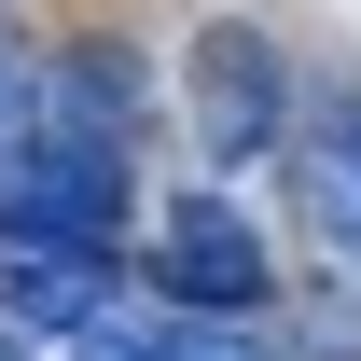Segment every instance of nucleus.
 Segmentation results:
<instances>
[{
	"mask_svg": "<svg viewBox=\"0 0 361 361\" xmlns=\"http://www.w3.org/2000/svg\"><path fill=\"white\" fill-rule=\"evenodd\" d=\"M0 306L42 319V334H84L97 319V264H56V250H0Z\"/></svg>",
	"mask_w": 361,
	"mask_h": 361,
	"instance_id": "obj_4",
	"label": "nucleus"
},
{
	"mask_svg": "<svg viewBox=\"0 0 361 361\" xmlns=\"http://www.w3.org/2000/svg\"><path fill=\"white\" fill-rule=\"evenodd\" d=\"M195 139H209L223 167L278 139V42L264 28H209V42H195Z\"/></svg>",
	"mask_w": 361,
	"mask_h": 361,
	"instance_id": "obj_3",
	"label": "nucleus"
},
{
	"mask_svg": "<svg viewBox=\"0 0 361 361\" xmlns=\"http://www.w3.org/2000/svg\"><path fill=\"white\" fill-rule=\"evenodd\" d=\"M126 139H139V70H126V56H56L42 111H28V139H14L0 250L97 264V250L126 236Z\"/></svg>",
	"mask_w": 361,
	"mask_h": 361,
	"instance_id": "obj_1",
	"label": "nucleus"
},
{
	"mask_svg": "<svg viewBox=\"0 0 361 361\" xmlns=\"http://www.w3.org/2000/svg\"><path fill=\"white\" fill-rule=\"evenodd\" d=\"M70 361H250L236 334H153V319H84Z\"/></svg>",
	"mask_w": 361,
	"mask_h": 361,
	"instance_id": "obj_6",
	"label": "nucleus"
},
{
	"mask_svg": "<svg viewBox=\"0 0 361 361\" xmlns=\"http://www.w3.org/2000/svg\"><path fill=\"white\" fill-rule=\"evenodd\" d=\"M153 278H167L180 306H209V319H236V306H264L278 278H264V236L236 223L223 195H180L167 209V236H153Z\"/></svg>",
	"mask_w": 361,
	"mask_h": 361,
	"instance_id": "obj_2",
	"label": "nucleus"
},
{
	"mask_svg": "<svg viewBox=\"0 0 361 361\" xmlns=\"http://www.w3.org/2000/svg\"><path fill=\"white\" fill-rule=\"evenodd\" d=\"M306 223H319V250H334V264H361V111L306 153Z\"/></svg>",
	"mask_w": 361,
	"mask_h": 361,
	"instance_id": "obj_5",
	"label": "nucleus"
},
{
	"mask_svg": "<svg viewBox=\"0 0 361 361\" xmlns=\"http://www.w3.org/2000/svg\"><path fill=\"white\" fill-rule=\"evenodd\" d=\"M0 126H14V70H0Z\"/></svg>",
	"mask_w": 361,
	"mask_h": 361,
	"instance_id": "obj_8",
	"label": "nucleus"
},
{
	"mask_svg": "<svg viewBox=\"0 0 361 361\" xmlns=\"http://www.w3.org/2000/svg\"><path fill=\"white\" fill-rule=\"evenodd\" d=\"M0 361H28V348H14V334H0Z\"/></svg>",
	"mask_w": 361,
	"mask_h": 361,
	"instance_id": "obj_9",
	"label": "nucleus"
},
{
	"mask_svg": "<svg viewBox=\"0 0 361 361\" xmlns=\"http://www.w3.org/2000/svg\"><path fill=\"white\" fill-rule=\"evenodd\" d=\"M306 361H361V306H334V319H319V334H306Z\"/></svg>",
	"mask_w": 361,
	"mask_h": 361,
	"instance_id": "obj_7",
	"label": "nucleus"
}]
</instances>
